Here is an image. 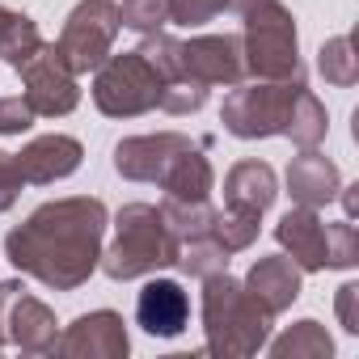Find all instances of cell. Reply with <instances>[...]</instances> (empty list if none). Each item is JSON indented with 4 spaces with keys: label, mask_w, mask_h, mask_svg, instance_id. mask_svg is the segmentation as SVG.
Instances as JSON below:
<instances>
[{
    "label": "cell",
    "mask_w": 359,
    "mask_h": 359,
    "mask_svg": "<svg viewBox=\"0 0 359 359\" xmlns=\"http://www.w3.org/2000/svg\"><path fill=\"white\" fill-rule=\"evenodd\" d=\"M106 220H110V212L97 195H72V199L43 203L30 212L26 224L9 229L5 258L22 275L47 283L55 292H76L97 271Z\"/></svg>",
    "instance_id": "cell-1"
},
{
    "label": "cell",
    "mask_w": 359,
    "mask_h": 359,
    "mask_svg": "<svg viewBox=\"0 0 359 359\" xmlns=\"http://www.w3.org/2000/svg\"><path fill=\"white\" fill-rule=\"evenodd\" d=\"M203 351L220 355V359H245L258 355L271 338V313L245 292L241 279H233L229 271H216L203 279Z\"/></svg>",
    "instance_id": "cell-2"
},
{
    "label": "cell",
    "mask_w": 359,
    "mask_h": 359,
    "mask_svg": "<svg viewBox=\"0 0 359 359\" xmlns=\"http://www.w3.org/2000/svg\"><path fill=\"white\" fill-rule=\"evenodd\" d=\"M229 9L241 18V55L245 76L254 81H304L296 18L283 0H229Z\"/></svg>",
    "instance_id": "cell-3"
},
{
    "label": "cell",
    "mask_w": 359,
    "mask_h": 359,
    "mask_svg": "<svg viewBox=\"0 0 359 359\" xmlns=\"http://www.w3.org/2000/svg\"><path fill=\"white\" fill-rule=\"evenodd\" d=\"M177 250H182V241L165 224L161 208L127 203L114 220V241L102 250L97 266L114 283H127V279H144V275H156L165 266H177Z\"/></svg>",
    "instance_id": "cell-4"
},
{
    "label": "cell",
    "mask_w": 359,
    "mask_h": 359,
    "mask_svg": "<svg viewBox=\"0 0 359 359\" xmlns=\"http://www.w3.org/2000/svg\"><path fill=\"white\" fill-rule=\"evenodd\" d=\"M300 89H304V81H254V85H233V93L224 97L220 123H224V131L237 135V140H271V135H283Z\"/></svg>",
    "instance_id": "cell-5"
},
{
    "label": "cell",
    "mask_w": 359,
    "mask_h": 359,
    "mask_svg": "<svg viewBox=\"0 0 359 359\" xmlns=\"http://www.w3.org/2000/svg\"><path fill=\"white\" fill-rule=\"evenodd\" d=\"M156 97H161V76L140 51L123 55L110 51L106 64L93 68V106L106 118H140L156 110Z\"/></svg>",
    "instance_id": "cell-6"
},
{
    "label": "cell",
    "mask_w": 359,
    "mask_h": 359,
    "mask_svg": "<svg viewBox=\"0 0 359 359\" xmlns=\"http://www.w3.org/2000/svg\"><path fill=\"white\" fill-rule=\"evenodd\" d=\"M118 5L114 0H81V5L68 13L64 30H60V55L64 64L85 76L93 68L106 64V55L114 51V39H118Z\"/></svg>",
    "instance_id": "cell-7"
},
{
    "label": "cell",
    "mask_w": 359,
    "mask_h": 359,
    "mask_svg": "<svg viewBox=\"0 0 359 359\" xmlns=\"http://www.w3.org/2000/svg\"><path fill=\"white\" fill-rule=\"evenodd\" d=\"M18 72H22V85H26L22 97L30 102L34 114H43V118H64V114H72V110L81 106L76 72L64 64V55H60L55 43H43Z\"/></svg>",
    "instance_id": "cell-8"
},
{
    "label": "cell",
    "mask_w": 359,
    "mask_h": 359,
    "mask_svg": "<svg viewBox=\"0 0 359 359\" xmlns=\"http://www.w3.org/2000/svg\"><path fill=\"white\" fill-rule=\"evenodd\" d=\"M127 351H131L127 321H123L114 309L81 313V317L55 338V355H64V359H123Z\"/></svg>",
    "instance_id": "cell-9"
},
{
    "label": "cell",
    "mask_w": 359,
    "mask_h": 359,
    "mask_svg": "<svg viewBox=\"0 0 359 359\" xmlns=\"http://www.w3.org/2000/svg\"><path fill=\"white\" fill-rule=\"evenodd\" d=\"M191 148V135L182 131H156V135H127L114 148V169L127 182H161L165 169Z\"/></svg>",
    "instance_id": "cell-10"
},
{
    "label": "cell",
    "mask_w": 359,
    "mask_h": 359,
    "mask_svg": "<svg viewBox=\"0 0 359 359\" xmlns=\"http://www.w3.org/2000/svg\"><path fill=\"white\" fill-rule=\"evenodd\" d=\"M182 68L187 76L212 85H241L245 81V55H241V39L237 34H199L191 43H182Z\"/></svg>",
    "instance_id": "cell-11"
},
{
    "label": "cell",
    "mask_w": 359,
    "mask_h": 359,
    "mask_svg": "<svg viewBox=\"0 0 359 359\" xmlns=\"http://www.w3.org/2000/svg\"><path fill=\"white\" fill-rule=\"evenodd\" d=\"M135 325L152 338H177L191 325V296L177 279H148L135 296Z\"/></svg>",
    "instance_id": "cell-12"
},
{
    "label": "cell",
    "mask_w": 359,
    "mask_h": 359,
    "mask_svg": "<svg viewBox=\"0 0 359 359\" xmlns=\"http://www.w3.org/2000/svg\"><path fill=\"white\" fill-rule=\"evenodd\" d=\"M13 156H18V169H22V177H26L30 187H51V182H64V177H72V173L81 169L85 148H81L76 135L51 131V135L30 140V144H26L22 152H13Z\"/></svg>",
    "instance_id": "cell-13"
},
{
    "label": "cell",
    "mask_w": 359,
    "mask_h": 359,
    "mask_svg": "<svg viewBox=\"0 0 359 359\" xmlns=\"http://www.w3.org/2000/svg\"><path fill=\"white\" fill-rule=\"evenodd\" d=\"M5 338L18 351H26V355H47V351H55V338H60L55 313L39 296H30L26 287H18L9 296V304H5Z\"/></svg>",
    "instance_id": "cell-14"
},
{
    "label": "cell",
    "mask_w": 359,
    "mask_h": 359,
    "mask_svg": "<svg viewBox=\"0 0 359 359\" xmlns=\"http://www.w3.org/2000/svg\"><path fill=\"white\" fill-rule=\"evenodd\" d=\"M300 275H304V271H300L287 254H271V258H258L241 283H245V292H250L271 317H279V313H287V309L300 300Z\"/></svg>",
    "instance_id": "cell-15"
},
{
    "label": "cell",
    "mask_w": 359,
    "mask_h": 359,
    "mask_svg": "<svg viewBox=\"0 0 359 359\" xmlns=\"http://www.w3.org/2000/svg\"><path fill=\"white\" fill-rule=\"evenodd\" d=\"M338 187H342L338 165L330 156H321L317 148H304L300 156H292V165H287V195L300 208H325V203H334Z\"/></svg>",
    "instance_id": "cell-16"
},
{
    "label": "cell",
    "mask_w": 359,
    "mask_h": 359,
    "mask_svg": "<svg viewBox=\"0 0 359 359\" xmlns=\"http://www.w3.org/2000/svg\"><path fill=\"white\" fill-rule=\"evenodd\" d=\"M275 241L292 254V262L300 271H325V220L317 216V208L296 203L275 224Z\"/></svg>",
    "instance_id": "cell-17"
},
{
    "label": "cell",
    "mask_w": 359,
    "mask_h": 359,
    "mask_svg": "<svg viewBox=\"0 0 359 359\" xmlns=\"http://www.w3.org/2000/svg\"><path fill=\"white\" fill-rule=\"evenodd\" d=\"M279 195V177L266 161H237L224 173V203L237 212H254L262 216Z\"/></svg>",
    "instance_id": "cell-18"
},
{
    "label": "cell",
    "mask_w": 359,
    "mask_h": 359,
    "mask_svg": "<svg viewBox=\"0 0 359 359\" xmlns=\"http://www.w3.org/2000/svg\"><path fill=\"white\" fill-rule=\"evenodd\" d=\"M169 199H187V203H199V199H212V187H216V173H212V161L203 156V148H187L177 156L165 177L156 182Z\"/></svg>",
    "instance_id": "cell-19"
},
{
    "label": "cell",
    "mask_w": 359,
    "mask_h": 359,
    "mask_svg": "<svg viewBox=\"0 0 359 359\" xmlns=\"http://www.w3.org/2000/svg\"><path fill=\"white\" fill-rule=\"evenodd\" d=\"M266 346H271L275 359H330V355H334V338H330L325 325L313 321V317L287 325L279 338H266Z\"/></svg>",
    "instance_id": "cell-20"
},
{
    "label": "cell",
    "mask_w": 359,
    "mask_h": 359,
    "mask_svg": "<svg viewBox=\"0 0 359 359\" xmlns=\"http://www.w3.org/2000/svg\"><path fill=\"white\" fill-rule=\"evenodd\" d=\"M39 47H43L39 26H34L26 13H18V9H5V5H0V60H5L9 68H22V64H26Z\"/></svg>",
    "instance_id": "cell-21"
},
{
    "label": "cell",
    "mask_w": 359,
    "mask_h": 359,
    "mask_svg": "<svg viewBox=\"0 0 359 359\" xmlns=\"http://www.w3.org/2000/svg\"><path fill=\"white\" fill-rule=\"evenodd\" d=\"M325 131H330V114H325V106L317 102V93L304 85L300 93H296V106H292V118H287V140L304 152V148H317L321 140H325Z\"/></svg>",
    "instance_id": "cell-22"
},
{
    "label": "cell",
    "mask_w": 359,
    "mask_h": 359,
    "mask_svg": "<svg viewBox=\"0 0 359 359\" xmlns=\"http://www.w3.org/2000/svg\"><path fill=\"white\" fill-rule=\"evenodd\" d=\"M161 216L165 224L173 229L177 241H195V237H208L212 233V220H216V208L212 199H199V203H187V199H161Z\"/></svg>",
    "instance_id": "cell-23"
},
{
    "label": "cell",
    "mask_w": 359,
    "mask_h": 359,
    "mask_svg": "<svg viewBox=\"0 0 359 359\" xmlns=\"http://www.w3.org/2000/svg\"><path fill=\"white\" fill-rule=\"evenodd\" d=\"M317 68H321V76H325L330 85L351 89V85L359 81V55H355L351 34H338V39L321 43V51H317Z\"/></svg>",
    "instance_id": "cell-24"
},
{
    "label": "cell",
    "mask_w": 359,
    "mask_h": 359,
    "mask_svg": "<svg viewBox=\"0 0 359 359\" xmlns=\"http://www.w3.org/2000/svg\"><path fill=\"white\" fill-rule=\"evenodd\" d=\"M258 220H262V216H254V212L224 208V212H216L208 237H212L216 245H224L229 254H241V250H250V245L258 241Z\"/></svg>",
    "instance_id": "cell-25"
},
{
    "label": "cell",
    "mask_w": 359,
    "mask_h": 359,
    "mask_svg": "<svg viewBox=\"0 0 359 359\" xmlns=\"http://www.w3.org/2000/svg\"><path fill=\"white\" fill-rule=\"evenodd\" d=\"M229 250L216 245L212 237H195V241H182V250H177V266H182V275L191 279H208L216 271H229Z\"/></svg>",
    "instance_id": "cell-26"
},
{
    "label": "cell",
    "mask_w": 359,
    "mask_h": 359,
    "mask_svg": "<svg viewBox=\"0 0 359 359\" xmlns=\"http://www.w3.org/2000/svg\"><path fill=\"white\" fill-rule=\"evenodd\" d=\"M135 51L152 64V72L161 76V85H165V81H177V76H187V68H182V39H173V34L156 30V34H144V43H140Z\"/></svg>",
    "instance_id": "cell-27"
},
{
    "label": "cell",
    "mask_w": 359,
    "mask_h": 359,
    "mask_svg": "<svg viewBox=\"0 0 359 359\" xmlns=\"http://www.w3.org/2000/svg\"><path fill=\"white\" fill-rule=\"evenodd\" d=\"M208 85L203 81H195V76H177V81H165L161 85V97H156V106L165 110V114H195V110H203L208 106Z\"/></svg>",
    "instance_id": "cell-28"
},
{
    "label": "cell",
    "mask_w": 359,
    "mask_h": 359,
    "mask_svg": "<svg viewBox=\"0 0 359 359\" xmlns=\"http://www.w3.org/2000/svg\"><path fill=\"white\" fill-rule=\"evenodd\" d=\"M118 26L135 34H156L169 26V0H123L118 5Z\"/></svg>",
    "instance_id": "cell-29"
},
{
    "label": "cell",
    "mask_w": 359,
    "mask_h": 359,
    "mask_svg": "<svg viewBox=\"0 0 359 359\" xmlns=\"http://www.w3.org/2000/svg\"><path fill=\"white\" fill-rule=\"evenodd\" d=\"M359 262V237L351 220L325 224V271H351Z\"/></svg>",
    "instance_id": "cell-30"
},
{
    "label": "cell",
    "mask_w": 359,
    "mask_h": 359,
    "mask_svg": "<svg viewBox=\"0 0 359 359\" xmlns=\"http://www.w3.org/2000/svg\"><path fill=\"white\" fill-rule=\"evenodd\" d=\"M229 9V0H169V22L177 26H203Z\"/></svg>",
    "instance_id": "cell-31"
},
{
    "label": "cell",
    "mask_w": 359,
    "mask_h": 359,
    "mask_svg": "<svg viewBox=\"0 0 359 359\" xmlns=\"http://www.w3.org/2000/svg\"><path fill=\"white\" fill-rule=\"evenodd\" d=\"M34 110H30V102L18 93V97H0V135H22V131H30L34 127Z\"/></svg>",
    "instance_id": "cell-32"
},
{
    "label": "cell",
    "mask_w": 359,
    "mask_h": 359,
    "mask_svg": "<svg viewBox=\"0 0 359 359\" xmlns=\"http://www.w3.org/2000/svg\"><path fill=\"white\" fill-rule=\"evenodd\" d=\"M22 187H26V177H22V169H18V156L0 148V212H9V208L18 203Z\"/></svg>",
    "instance_id": "cell-33"
},
{
    "label": "cell",
    "mask_w": 359,
    "mask_h": 359,
    "mask_svg": "<svg viewBox=\"0 0 359 359\" xmlns=\"http://www.w3.org/2000/svg\"><path fill=\"white\" fill-rule=\"evenodd\" d=\"M334 313H338V325H342L346 334H359V283H342V287H338Z\"/></svg>",
    "instance_id": "cell-34"
},
{
    "label": "cell",
    "mask_w": 359,
    "mask_h": 359,
    "mask_svg": "<svg viewBox=\"0 0 359 359\" xmlns=\"http://www.w3.org/2000/svg\"><path fill=\"white\" fill-rule=\"evenodd\" d=\"M18 287H22L18 279H5V283H0V346H5V304H9V296H13Z\"/></svg>",
    "instance_id": "cell-35"
},
{
    "label": "cell",
    "mask_w": 359,
    "mask_h": 359,
    "mask_svg": "<svg viewBox=\"0 0 359 359\" xmlns=\"http://www.w3.org/2000/svg\"><path fill=\"white\" fill-rule=\"evenodd\" d=\"M338 199L346 208V220H355L359 216V187H338Z\"/></svg>",
    "instance_id": "cell-36"
}]
</instances>
